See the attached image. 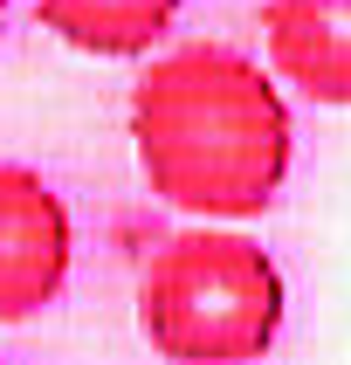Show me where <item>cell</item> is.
<instances>
[{
  "instance_id": "6da1fadb",
  "label": "cell",
  "mask_w": 351,
  "mask_h": 365,
  "mask_svg": "<svg viewBox=\"0 0 351 365\" xmlns=\"http://www.w3.org/2000/svg\"><path fill=\"white\" fill-rule=\"evenodd\" d=\"M131 145L159 200L200 221H248L283 193L289 103L227 41H186L131 83Z\"/></svg>"
},
{
  "instance_id": "7a4b0ae2",
  "label": "cell",
  "mask_w": 351,
  "mask_h": 365,
  "mask_svg": "<svg viewBox=\"0 0 351 365\" xmlns=\"http://www.w3.org/2000/svg\"><path fill=\"white\" fill-rule=\"evenodd\" d=\"M138 331L165 365H248L283 331V276L234 227H179L138 276Z\"/></svg>"
},
{
  "instance_id": "3957f363",
  "label": "cell",
  "mask_w": 351,
  "mask_h": 365,
  "mask_svg": "<svg viewBox=\"0 0 351 365\" xmlns=\"http://www.w3.org/2000/svg\"><path fill=\"white\" fill-rule=\"evenodd\" d=\"M69 207L35 165L0 159V324H21L62 297L69 283Z\"/></svg>"
},
{
  "instance_id": "277c9868",
  "label": "cell",
  "mask_w": 351,
  "mask_h": 365,
  "mask_svg": "<svg viewBox=\"0 0 351 365\" xmlns=\"http://www.w3.org/2000/svg\"><path fill=\"white\" fill-rule=\"evenodd\" d=\"M262 41L310 103H351V0H262Z\"/></svg>"
},
{
  "instance_id": "5b68a950",
  "label": "cell",
  "mask_w": 351,
  "mask_h": 365,
  "mask_svg": "<svg viewBox=\"0 0 351 365\" xmlns=\"http://www.w3.org/2000/svg\"><path fill=\"white\" fill-rule=\"evenodd\" d=\"M35 14L83 56H152L179 21V0H35Z\"/></svg>"
},
{
  "instance_id": "8992f818",
  "label": "cell",
  "mask_w": 351,
  "mask_h": 365,
  "mask_svg": "<svg viewBox=\"0 0 351 365\" xmlns=\"http://www.w3.org/2000/svg\"><path fill=\"white\" fill-rule=\"evenodd\" d=\"M0 28H7V0H0Z\"/></svg>"
}]
</instances>
